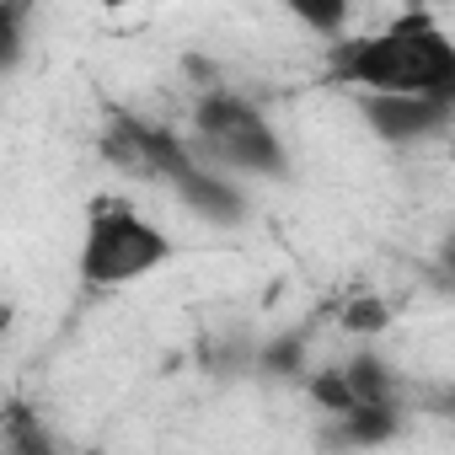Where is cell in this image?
Here are the masks:
<instances>
[{
	"instance_id": "obj_1",
	"label": "cell",
	"mask_w": 455,
	"mask_h": 455,
	"mask_svg": "<svg viewBox=\"0 0 455 455\" xmlns=\"http://www.w3.org/2000/svg\"><path fill=\"white\" fill-rule=\"evenodd\" d=\"M327 76L354 92H444L455 97V44L434 17H396L380 33H343L327 49Z\"/></svg>"
},
{
	"instance_id": "obj_2",
	"label": "cell",
	"mask_w": 455,
	"mask_h": 455,
	"mask_svg": "<svg viewBox=\"0 0 455 455\" xmlns=\"http://www.w3.org/2000/svg\"><path fill=\"white\" fill-rule=\"evenodd\" d=\"M172 236L156 220H145L124 198H97L86 220V242H81V284L86 290H124L156 268L172 263Z\"/></svg>"
},
{
	"instance_id": "obj_3",
	"label": "cell",
	"mask_w": 455,
	"mask_h": 455,
	"mask_svg": "<svg viewBox=\"0 0 455 455\" xmlns=\"http://www.w3.org/2000/svg\"><path fill=\"white\" fill-rule=\"evenodd\" d=\"M193 124H198V140H188V145L220 172H242V177H284L290 172L274 124L236 92L209 86L198 97Z\"/></svg>"
},
{
	"instance_id": "obj_4",
	"label": "cell",
	"mask_w": 455,
	"mask_h": 455,
	"mask_svg": "<svg viewBox=\"0 0 455 455\" xmlns=\"http://www.w3.org/2000/svg\"><path fill=\"white\" fill-rule=\"evenodd\" d=\"M102 156L113 166L134 172V177H150V182H166L172 188V177L193 161V145L182 134H172L166 124H150L140 113L113 108L108 124H102Z\"/></svg>"
},
{
	"instance_id": "obj_5",
	"label": "cell",
	"mask_w": 455,
	"mask_h": 455,
	"mask_svg": "<svg viewBox=\"0 0 455 455\" xmlns=\"http://www.w3.org/2000/svg\"><path fill=\"white\" fill-rule=\"evenodd\" d=\"M450 108H455V97H444V92H359L364 124L386 145H423V140L444 134Z\"/></svg>"
},
{
	"instance_id": "obj_6",
	"label": "cell",
	"mask_w": 455,
	"mask_h": 455,
	"mask_svg": "<svg viewBox=\"0 0 455 455\" xmlns=\"http://www.w3.org/2000/svg\"><path fill=\"white\" fill-rule=\"evenodd\" d=\"M172 193L182 198V209H193V214L209 220V225H242V220H247V198H242V188L231 182V172L209 166L198 150H193V161L172 177Z\"/></svg>"
},
{
	"instance_id": "obj_7",
	"label": "cell",
	"mask_w": 455,
	"mask_h": 455,
	"mask_svg": "<svg viewBox=\"0 0 455 455\" xmlns=\"http://www.w3.org/2000/svg\"><path fill=\"white\" fill-rule=\"evenodd\" d=\"M343 380L354 391V407H396V375H391L386 359L359 354V359L343 364Z\"/></svg>"
},
{
	"instance_id": "obj_8",
	"label": "cell",
	"mask_w": 455,
	"mask_h": 455,
	"mask_svg": "<svg viewBox=\"0 0 455 455\" xmlns=\"http://www.w3.org/2000/svg\"><path fill=\"white\" fill-rule=\"evenodd\" d=\"M279 6L316 38H343L348 33V17H354V0H279Z\"/></svg>"
},
{
	"instance_id": "obj_9",
	"label": "cell",
	"mask_w": 455,
	"mask_h": 455,
	"mask_svg": "<svg viewBox=\"0 0 455 455\" xmlns=\"http://www.w3.org/2000/svg\"><path fill=\"white\" fill-rule=\"evenodd\" d=\"M28 17L33 0H0V76H12L28 54Z\"/></svg>"
},
{
	"instance_id": "obj_10",
	"label": "cell",
	"mask_w": 455,
	"mask_h": 455,
	"mask_svg": "<svg viewBox=\"0 0 455 455\" xmlns=\"http://www.w3.org/2000/svg\"><path fill=\"white\" fill-rule=\"evenodd\" d=\"M343 418V444H386L396 434V407H348Z\"/></svg>"
},
{
	"instance_id": "obj_11",
	"label": "cell",
	"mask_w": 455,
	"mask_h": 455,
	"mask_svg": "<svg viewBox=\"0 0 455 455\" xmlns=\"http://www.w3.org/2000/svg\"><path fill=\"white\" fill-rule=\"evenodd\" d=\"M338 327H343V332H354V338H375V332H386V327H391V306H386L380 295H354V300L343 306Z\"/></svg>"
},
{
	"instance_id": "obj_12",
	"label": "cell",
	"mask_w": 455,
	"mask_h": 455,
	"mask_svg": "<svg viewBox=\"0 0 455 455\" xmlns=\"http://www.w3.org/2000/svg\"><path fill=\"white\" fill-rule=\"evenodd\" d=\"M258 364H263L268 375H300V364H306V338H274Z\"/></svg>"
},
{
	"instance_id": "obj_13",
	"label": "cell",
	"mask_w": 455,
	"mask_h": 455,
	"mask_svg": "<svg viewBox=\"0 0 455 455\" xmlns=\"http://www.w3.org/2000/svg\"><path fill=\"white\" fill-rule=\"evenodd\" d=\"M311 396H316V407H327L332 418L354 407V391H348L343 370H322V375H311Z\"/></svg>"
},
{
	"instance_id": "obj_14",
	"label": "cell",
	"mask_w": 455,
	"mask_h": 455,
	"mask_svg": "<svg viewBox=\"0 0 455 455\" xmlns=\"http://www.w3.org/2000/svg\"><path fill=\"white\" fill-rule=\"evenodd\" d=\"M102 6H129V0H102Z\"/></svg>"
}]
</instances>
